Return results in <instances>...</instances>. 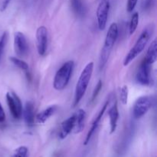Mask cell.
Listing matches in <instances>:
<instances>
[{"label":"cell","mask_w":157,"mask_h":157,"mask_svg":"<svg viewBox=\"0 0 157 157\" xmlns=\"http://www.w3.org/2000/svg\"><path fill=\"white\" fill-rule=\"evenodd\" d=\"M94 66V62H89L81 71L79 79L77 82L76 87H75L73 107H75L79 104L80 101L84 97L86 90H87L88 84L90 82V78H91L92 74H93Z\"/></svg>","instance_id":"6da1fadb"},{"label":"cell","mask_w":157,"mask_h":157,"mask_svg":"<svg viewBox=\"0 0 157 157\" xmlns=\"http://www.w3.org/2000/svg\"><path fill=\"white\" fill-rule=\"evenodd\" d=\"M118 37V26L117 23L113 22L109 27L107 32L104 44L100 55V69H102L107 64L111 51Z\"/></svg>","instance_id":"7a4b0ae2"},{"label":"cell","mask_w":157,"mask_h":157,"mask_svg":"<svg viewBox=\"0 0 157 157\" xmlns=\"http://www.w3.org/2000/svg\"><path fill=\"white\" fill-rule=\"evenodd\" d=\"M153 31V28L151 27V25L144 29V30L143 31L142 33L140 34V37L138 38L136 42L135 43L134 46L130 49L128 54L126 55L125 58L124 60V66L129 65L144 50L149 40L151 38Z\"/></svg>","instance_id":"3957f363"},{"label":"cell","mask_w":157,"mask_h":157,"mask_svg":"<svg viewBox=\"0 0 157 157\" xmlns=\"http://www.w3.org/2000/svg\"><path fill=\"white\" fill-rule=\"evenodd\" d=\"M75 63L73 61H68L64 63L59 70L56 72L54 78V88L57 90H62L67 87L71 77Z\"/></svg>","instance_id":"277c9868"},{"label":"cell","mask_w":157,"mask_h":157,"mask_svg":"<svg viewBox=\"0 0 157 157\" xmlns=\"http://www.w3.org/2000/svg\"><path fill=\"white\" fill-rule=\"evenodd\" d=\"M153 104V98L150 96H142L138 98L133 105V117L137 120L140 119L150 110Z\"/></svg>","instance_id":"5b68a950"},{"label":"cell","mask_w":157,"mask_h":157,"mask_svg":"<svg viewBox=\"0 0 157 157\" xmlns=\"http://www.w3.org/2000/svg\"><path fill=\"white\" fill-rule=\"evenodd\" d=\"M6 102L11 114L15 119L19 120L22 116V104L18 95L13 91L6 93Z\"/></svg>","instance_id":"8992f818"},{"label":"cell","mask_w":157,"mask_h":157,"mask_svg":"<svg viewBox=\"0 0 157 157\" xmlns=\"http://www.w3.org/2000/svg\"><path fill=\"white\" fill-rule=\"evenodd\" d=\"M109 10H110L109 0H101L97 9V19H98V25L100 30H104L107 26Z\"/></svg>","instance_id":"52a82bcc"},{"label":"cell","mask_w":157,"mask_h":157,"mask_svg":"<svg viewBox=\"0 0 157 157\" xmlns=\"http://www.w3.org/2000/svg\"><path fill=\"white\" fill-rule=\"evenodd\" d=\"M151 65L145 59L141 62L136 75V81L141 85L147 86L151 83Z\"/></svg>","instance_id":"ba28073f"},{"label":"cell","mask_w":157,"mask_h":157,"mask_svg":"<svg viewBox=\"0 0 157 157\" xmlns=\"http://www.w3.org/2000/svg\"><path fill=\"white\" fill-rule=\"evenodd\" d=\"M14 49L18 57H24L29 51L27 39L22 32H17L14 35Z\"/></svg>","instance_id":"9c48e42d"},{"label":"cell","mask_w":157,"mask_h":157,"mask_svg":"<svg viewBox=\"0 0 157 157\" xmlns=\"http://www.w3.org/2000/svg\"><path fill=\"white\" fill-rule=\"evenodd\" d=\"M36 45L38 55L44 56L48 48V30L44 26H40L37 29Z\"/></svg>","instance_id":"30bf717a"},{"label":"cell","mask_w":157,"mask_h":157,"mask_svg":"<svg viewBox=\"0 0 157 157\" xmlns=\"http://www.w3.org/2000/svg\"><path fill=\"white\" fill-rule=\"evenodd\" d=\"M108 104H109V101H107L105 102V104H104V106H103L102 108H101V110L99 111L98 114L97 115L96 118L94 120L93 123H92L91 127H90V129L89 130L88 133H87V136H86V138H85V140H84V146L87 145V144L90 142V139H91L92 136H93V134L94 133L95 130H97V128H98V126H99L100 123H101V119H102L103 116H104V112H105L106 110L107 109Z\"/></svg>","instance_id":"8fae6325"},{"label":"cell","mask_w":157,"mask_h":157,"mask_svg":"<svg viewBox=\"0 0 157 157\" xmlns=\"http://www.w3.org/2000/svg\"><path fill=\"white\" fill-rule=\"evenodd\" d=\"M108 116L110 119V134L116 131L117 126V121L119 119V110H118L117 103L115 100L113 104L110 107L108 110Z\"/></svg>","instance_id":"7c38bea8"},{"label":"cell","mask_w":157,"mask_h":157,"mask_svg":"<svg viewBox=\"0 0 157 157\" xmlns=\"http://www.w3.org/2000/svg\"><path fill=\"white\" fill-rule=\"evenodd\" d=\"M75 115V126H74L73 133H79L84 130V124H85L86 112L83 109H79L77 110Z\"/></svg>","instance_id":"4fadbf2b"},{"label":"cell","mask_w":157,"mask_h":157,"mask_svg":"<svg viewBox=\"0 0 157 157\" xmlns=\"http://www.w3.org/2000/svg\"><path fill=\"white\" fill-rule=\"evenodd\" d=\"M22 115L25 124L29 127L33 126L35 123V107L32 102H26L24 109L22 110Z\"/></svg>","instance_id":"5bb4252c"},{"label":"cell","mask_w":157,"mask_h":157,"mask_svg":"<svg viewBox=\"0 0 157 157\" xmlns=\"http://www.w3.org/2000/svg\"><path fill=\"white\" fill-rule=\"evenodd\" d=\"M75 126V115H72L69 118L66 119L62 122L61 125V130L59 132V138L61 140L67 137L72 131Z\"/></svg>","instance_id":"9a60e30c"},{"label":"cell","mask_w":157,"mask_h":157,"mask_svg":"<svg viewBox=\"0 0 157 157\" xmlns=\"http://www.w3.org/2000/svg\"><path fill=\"white\" fill-rule=\"evenodd\" d=\"M70 4L73 13L78 18L85 16L87 9L84 0H70Z\"/></svg>","instance_id":"2e32d148"},{"label":"cell","mask_w":157,"mask_h":157,"mask_svg":"<svg viewBox=\"0 0 157 157\" xmlns=\"http://www.w3.org/2000/svg\"><path fill=\"white\" fill-rule=\"evenodd\" d=\"M58 107L57 105H52L50 107H47L46 109H44V110H42L41 112H40L39 113L36 115L35 117V120L39 124H44L45 123L52 115L55 114V113L56 112Z\"/></svg>","instance_id":"e0dca14e"},{"label":"cell","mask_w":157,"mask_h":157,"mask_svg":"<svg viewBox=\"0 0 157 157\" xmlns=\"http://www.w3.org/2000/svg\"><path fill=\"white\" fill-rule=\"evenodd\" d=\"M157 41L156 39L153 40L152 43L150 44V47L148 48V50L147 52V55L144 59L150 64H153L156 61L157 59Z\"/></svg>","instance_id":"ac0fdd59"},{"label":"cell","mask_w":157,"mask_h":157,"mask_svg":"<svg viewBox=\"0 0 157 157\" xmlns=\"http://www.w3.org/2000/svg\"><path fill=\"white\" fill-rule=\"evenodd\" d=\"M9 60L17 67L20 68L21 70L24 71L28 72V71H29V64L26 62H25L24 61L16 58V57H10Z\"/></svg>","instance_id":"d6986e66"},{"label":"cell","mask_w":157,"mask_h":157,"mask_svg":"<svg viewBox=\"0 0 157 157\" xmlns=\"http://www.w3.org/2000/svg\"><path fill=\"white\" fill-rule=\"evenodd\" d=\"M138 23H139V14L138 12H135L132 16L130 22V27H129L130 35H133L136 32L138 27Z\"/></svg>","instance_id":"ffe728a7"},{"label":"cell","mask_w":157,"mask_h":157,"mask_svg":"<svg viewBox=\"0 0 157 157\" xmlns=\"http://www.w3.org/2000/svg\"><path fill=\"white\" fill-rule=\"evenodd\" d=\"M120 101L122 104L126 105L128 102V87L124 85L120 88Z\"/></svg>","instance_id":"44dd1931"},{"label":"cell","mask_w":157,"mask_h":157,"mask_svg":"<svg viewBox=\"0 0 157 157\" xmlns=\"http://www.w3.org/2000/svg\"><path fill=\"white\" fill-rule=\"evenodd\" d=\"M12 157H29V150L24 146L18 147L15 150Z\"/></svg>","instance_id":"7402d4cb"},{"label":"cell","mask_w":157,"mask_h":157,"mask_svg":"<svg viewBox=\"0 0 157 157\" xmlns=\"http://www.w3.org/2000/svg\"><path fill=\"white\" fill-rule=\"evenodd\" d=\"M7 39H8V33L7 32H4L2 33V35H1V37H0V58H1L3 51H4L5 47H6V45Z\"/></svg>","instance_id":"603a6c76"},{"label":"cell","mask_w":157,"mask_h":157,"mask_svg":"<svg viewBox=\"0 0 157 157\" xmlns=\"http://www.w3.org/2000/svg\"><path fill=\"white\" fill-rule=\"evenodd\" d=\"M101 88H102V81H99L98 82V84H97L94 90L93 94H92V98H91V101H94L95 99H96L97 97H98V94H99L100 91H101Z\"/></svg>","instance_id":"cb8c5ba5"},{"label":"cell","mask_w":157,"mask_h":157,"mask_svg":"<svg viewBox=\"0 0 157 157\" xmlns=\"http://www.w3.org/2000/svg\"><path fill=\"white\" fill-rule=\"evenodd\" d=\"M137 2L138 0H128L127 1V9L128 11V12H131L134 10L136 4H137Z\"/></svg>","instance_id":"d4e9b609"},{"label":"cell","mask_w":157,"mask_h":157,"mask_svg":"<svg viewBox=\"0 0 157 157\" xmlns=\"http://www.w3.org/2000/svg\"><path fill=\"white\" fill-rule=\"evenodd\" d=\"M6 121V113H5L4 109L0 103V124H2Z\"/></svg>","instance_id":"484cf974"},{"label":"cell","mask_w":157,"mask_h":157,"mask_svg":"<svg viewBox=\"0 0 157 157\" xmlns=\"http://www.w3.org/2000/svg\"><path fill=\"white\" fill-rule=\"evenodd\" d=\"M12 0H3L2 3L1 5V8H0V11L1 12H4L6 9H7L8 6L9 5V3L11 2Z\"/></svg>","instance_id":"4316f807"}]
</instances>
